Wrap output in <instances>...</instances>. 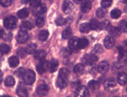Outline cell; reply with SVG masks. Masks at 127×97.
Returning a JSON list of instances; mask_svg holds the SVG:
<instances>
[{
	"mask_svg": "<svg viewBox=\"0 0 127 97\" xmlns=\"http://www.w3.org/2000/svg\"><path fill=\"white\" fill-rule=\"evenodd\" d=\"M89 24H90V28H91V29L95 30L99 27L100 23L99 22L98 20L93 18L91 20V21H90V23Z\"/></svg>",
	"mask_w": 127,
	"mask_h": 97,
	"instance_id": "d6a6232c",
	"label": "cell"
},
{
	"mask_svg": "<svg viewBox=\"0 0 127 97\" xmlns=\"http://www.w3.org/2000/svg\"><path fill=\"white\" fill-rule=\"evenodd\" d=\"M49 91L48 86L46 84H41L39 85L36 89V92L40 97H45L48 94Z\"/></svg>",
	"mask_w": 127,
	"mask_h": 97,
	"instance_id": "8fae6325",
	"label": "cell"
},
{
	"mask_svg": "<svg viewBox=\"0 0 127 97\" xmlns=\"http://www.w3.org/2000/svg\"><path fill=\"white\" fill-rule=\"evenodd\" d=\"M10 51V48L5 44L0 45V52L2 54H7Z\"/></svg>",
	"mask_w": 127,
	"mask_h": 97,
	"instance_id": "d590c367",
	"label": "cell"
},
{
	"mask_svg": "<svg viewBox=\"0 0 127 97\" xmlns=\"http://www.w3.org/2000/svg\"><path fill=\"white\" fill-rule=\"evenodd\" d=\"M109 67V65L108 62L103 61L99 63L97 69L98 72L101 74H105L108 72Z\"/></svg>",
	"mask_w": 127,
	"mask_h": 97,
	"instance_id": "7c38bea8",
	"label": "cell"
},
{
	"mask_svg": "<svg viewBox=\"0 0 127 97\" xmlns=\"http://www.w3.org/2000/svg\"><path fill=\"white\" fill-rule=\"evenodd\" d=\"M84 71V65L82 63H78L73 68V72L77 75H81Z\"/></svg>",
	"mask_w": 127,
	"mask_h": 97,
	"instance_id": "ffe728a7",
	"label": "cell"
},
{
	"mask_svg": "<svg viewBox=\"0 0 127 97\" xmlns=\"http://www.w3.org/2000/svg\"><path fill=\"white\" fill-rule=\"evenodd\" d=\"M12 34L10 32H7V33H5L4 32L3 33V34L2 36V39L5 40V41H10V40L12 39Z\"/></svg>",
	"mask_w": 127,
	"mask_h": 97,
	"instance_id": "c3c4849f",
	"label": "cell"
},
{
	"mask_svg": "<svg viewBox=\"0 0 127 97\" xmlns=\"http://www.w3.org/2000/svg\"><path fill=\"white\" fill-rule=\"evenodd\" d=\"M73 8H74V6L73 3L69 0H66L63 3L62 10L66 14L71 13L73 10Z\"/></svg>",
	"mask_w": 127,
	"mask_h": 97,
	"instance_id": "9c48e42d",
	"label": "cell"
},
{
	"mask_svg": "<svg viewBox=\"0 0 127 97\" xmlns=\"http://www.w3.org/2000/svg\"><path fill=\"white\" fill-rule=\"evenodd\" d=\"M73 1L76 4H79V3L82 1V0H73Z\"/></svg>",
	"mask_w": 127,
	"mask_h": 97,
	"instance_id": "681fc988",
	"label": "cell"
},
{
	"mask_svg": "<svg viewBox=\"0 0 127 97\" xmlns=\"http://www.w3.org/2000/svg\"></svg>",
	"mask_w": 127,
	"mask_h": 97,
	"instance_id": "6f0895ef",
	"label": "cell"
},
{
	"mask_svg": "<svg viewBox=\"0 0 127 97\" xmlns=\"http://www.w3.org/2000/svg\"><path fill=\"white\" fill-rule=\"evenodd\" d=\"M36 49V44H33V43H31V44H30L27 46V47L25 49V51L26 53H28V54H32L33 53H34Z\"/></svg>",
	"mask_w": 127,
	"mask_h": 97,
	"instance_id": "836d02e7",
	"label": "cell"
},
{
	"mask_svg": "<svg viewBox=\"0 0 127 97\" xmlns=\"http://www.w3.org/2000/svg\"><path fill=\"white\" fill-rule=\"evenodd\" d=\"M21 27L23 31H26L27 30L31 29L33 28V25L30 21H25L22 23Z\"/></svg>",
	"mask_w": 127,
	"mask_h": 97,
	"instance_id": "4dcf8cb0",
	"label": "cell"
},
{
	"mask_svg": "<svg viewBox=\"0 0 127 97\" xmlns=\"http://www.w3.org/2000/svg\"><path fill=\"white\" fill-rule=\"evenodd\" d=\"M2 78H3V75H2V72L1 71V70H0V83H1L2 81Z\"/></svg>",
	"mask_w": 127,
	"mask_h": 97,
	"instance_id": "816d5d0a",
	"label": "cell"
},
{
	"mask_svg": "<svg viewBox=\"0 0 127 97\" xmlns=\"http://www.w3.org/2000/svg\"><path fill=\"white\" fill-rule=\"evenodd\" d=\"M21 1L22 3L26 4V3H28L29 2H30V0H21Z\"/></svg>",
	"mask_w": 127,
	"mask_h": 97,
	"instance_id": "f907efd6",
	"label": "cell"
},
{
	"mask_svg": "<svg viewBox=\"0 0 127 97\" xmlns=\"http://www.w3.org/2000/svg\"><path fill=\"white\" fill-rule=\"evenodd\" d=\"M118 82L120 85H124L127 83V75L126 73H120L118 76Z\"/></svg>",
	"mask_w": 127,
	"mask_h": 97,
	"instance_id": "ac0fdd59",
	"label": "cell"
},
{
	"mask_svg": "<svg viewBox=\"0 0 127 97\" xmlns=\"http://www.w3.org/2000/svg\"><path fill=\"white\" fill-rule=\"evenodd\" d=\"M119 28L120 31L122 32H127V22L125 20L121 21L119 24Z\"/></svg>",
	"mask_w": 127,
	"mask_h": 97,
	"instance_id": "8d00e7d4",
	"label": "cell"
},
{
	"mask_svg": "<svg viewBox=\"0 0 127 97\" xmlns=\"http://www.w3.org/2000/svg\"><path fill=\"white\" fill-rule=\"evenodd\" d=\"M12 2L13 0H0V5L4 7H7L12 4Z\"/></svg>",
	"mask_w": 127,
	"mask_h": 97,
	"instance_id": "7dc6e473",
	"label": "cell"
},
{
	"mask_svg": "<svg viewBox=\"0 0 127 97\" xmlns=\"http://www.w3.org/2000/svg\"><path fill=\"white\" fill-rule=\"evenodd\" d=\"M46 52L43 50H39L38 51H36L34 53V58L38 60H44L46 56Z\"/></svg>",
	"mask_w": 127,
	"mask_h": 97,
	"instance_id": "e0dca14e",
	"label": "cell"
},
{
	"mask_svg": "<svg viewBox=\"0 0 127 97\" xmlns=\"http://www.w3.org/2000/svg\"><path fill=\"white\" fill-rule=\"evenodd\" d=\"M72 35V31L70 28H67L63 31L62 36L63 39H69L71 38Z\"/></svg>",
	"mask_w": 127,
	"mask_h": 97,
	"instance_id": "f546056e",
	"label": "cell"
},
{
	"mask_svg": "<svg viewBox=\"0 0 127 97\" xmlns=\"http://www.w3.org/2000/svg\"><path fill=\"white\" fill-rule=\"evenodd\" d=\"M98 60L97 56L93 54L85 55L82 59L83 63L86 65H92Z\"/></svg>",
	"mask_w": 127,
	"mask_h": 97,
	"instance_id": "277c9868",
	"label": "cell"
},
{
	"mask_svg": "<svg viewBox=\"0 0 127 97\" xmlns=\"http://www.w3.org/2000/svg\"><path fill=\"white\" fill-rule=\"evenodd\" d=\"M79 39L77 37H73L70 39L69 42V47L71 51L73 52H77L79 49L78 47Z\"/></svg>",
	"mask_w": 127,
	"mask_h": 97,
	"instance_id": "5b68a950",
	"label": "cell"
},
{
	"mask_svg": "<svg viewBox=\"0 0 127 97\" xmlns=\"http://www.w3.org/2000/svg\"><path fill=\"white\" fill-rule=\"evenodd\" d=\"M29 35L28 33L25 31H21L18 33L17 36V41L19 43H24L28 41Z\"/></svg>",
	"mask_w": 127,
	"mask_h": 97,
	"instance_id": "30bf717a",
	"label": "cell"
},
{
	"mask_svg": "<svg viewBox=\"0 0 127 97\" xmlns=\"http://www.w3.org/2000/svg\"><path fill=\"white\" fill-rule=\"evenodd\" d=\"M66 23V19L63 18L62 17L60 16L56 20V24L58 26H63Z\"/></svg>",
	"mask_w": 127,
	"mask_h": 97,
	"instance_id": "7bdbcfd3",
	"label": "cell"
},
{
	"mask_svg": "<svg viewBox=\"0 0 127 97\" xmlns=\"http://www.w3.org/2000/svg\"><path fill=\"white\" fill-rule=\"evenodd\" d=\"M124 65L120 62H115L113 65V70L114 71H118L119 70L123 68Z\"/></svg>",
	"mask_w": 127,
	"mask_h": 97,
	"instance_id": "ee69618b",
	"label": "cell"
},
{
	"mask_svg": "<svg viewBox=\"0 0 127 97\" xmlns=\"http://www.w3.org/2000/svg\"><path fill=\"white\" fill-rule=\"evenodd\" d=\"M119 54L118 56L119 62L125 65L127 61V51L122 48H120Z\"/></svg>",
	"mask_w": 127,
	"mask_h": 97,
	"instance_id": "4fadbf2b",
	"label": "cell"
},
{
	"mask_svg": "<svg viewBox=\"0 0 127 97\" xmlns=\"http://www.w3.org/2000/svg\"><path fill=\"white\" fill-rule=\"evenodd\" d=\"M17 24V19L14 16H9L4 20V25L8 29H12L16 28Z\"/></svg>",
	"mask_w": 127,
	"mask_h": 97,
	"instance_id": "3957f363",
	"label": "cell"
},
{
	"mask_svg": "<svg viewBox=\"0 0 127 97\" xmlns=\"http://www.w3.org/2000/svg\"><path fill=\"white\" fill-rule=\"evenodd\" d=\"M116 84L115 80L112 78H109L106 80L104 83V86L107 89L114 88V87H115L116 86Z\"/></svg>",
	"mask_w": 127,
	"mask_h": 97,
	"instance_id": "603a6c76",
	"label": "cell"
},
{
	"mask_svg": "<svg viewBox=\"0 0 127 97\" xmlns=\"http://www.w3.org/2000/svg\"><path fill=\"white\" fill-rule=\"evenodd\" d=\"M3 33H4V31H3V30L0 29V39L2 38Z\"/></svg>",
	"mask_w": 127,
	"mask_h": 97,
	"instance_id": "f5cc1de1",
	"label": "cell"
},
{
	"mask_svg": "<svg viewBox=\"0 0 127 97\" xmlns=\"http://www.w3.org/2000/svg\"><path fill=\"white\" fill-rule=\"evenodd\" d=\"M17 55L18 56V57H19V58H24V57H25V56H26V53L25 49H24L23 48H19L17 50Z\"/></svg>",
	"mask_w": 127,
	"mask_h": 97,
	"instance_id": "ab89813d",
	"label": "cell"
},
{
	"mask_svg": "<svg viewBox=\"0 0 127 97\" xmlns=\"http://www.w3.org/2000/svg\"><path fill=\"white\" fill-rule=\"evenodd\" d=\"M109 33L112 36L117 38L119 37L121 34V31H120L119 28L116 27H112L109 29Z\"/></svg>",
	"mask_w": 127,
	"mask_h": 97,
	"instance_id": "cb8c5ba5",
	"label": "cell"
},
{
	"mask_svg": "<svg viewBox=\"0 0 127 97\" xmlns=\"http://www.w3.org/2000/svg\"><path fill=\"white\" fill-rule=\"evenodd\" d=\"M2 59H3V58H2V56L0 55V63L1 62V61H2Z\"/></svg>",
	"mask_w": 127,
	"mask_h": 97,
	"instance_id": "db71d44e",
	"label": "cell"
},
{
	"mask_svg": "<svg viewBox=\"0 0 127 97\" xmlns=\"http://www.w3.org/2000/svg\"><path fill=\"white\" fill-rule=\"evenodd\" d=\"M9 66L11 68H15L19 64V60L16 56H11L8 60Z\"/></svg>",
	"mask_w": 127,
	"mask_h": 97,
	"instance_id": "d6986e66",
	"label": "cell"
},
{
	"mask_svg": "<svg viewBox=\"0 0 127 97\" xmlns=\"http://www.w3.org/2000/svg\"><path fill=\"white\" fill-rule=\"evenodd\" d=\"M22 78L25 84L31 85L33 84L35 80V74L32 70L29 69L25 71Z\"/></svg>",
	"mask_w": 127,
	"mask_h": 97,
	"instance_id": "7a4b0ae2",
	"label": "cell"
},
{
	"mask_svg": "<svg viewBox=\"0 0 127 97\" xmlns=\"http://www.w3.org/2000/svg\"><path fill=\"white\" fill-rule=\"evenodd\" d=\"M35 9L34 12L36 15H42L46 12L47 8L45 4H40L38 8H36Z\"/></svg>",
	"mask_w": 127,
	"mask_h": 97,
	"instance_id": "484cf974",
	"label": "cell"
},
{
	"mask_svg": "<svg viewBox=\"0 0 127 97\" xmlns=\"http://www.w3.org/2000/svg\"><path fill=\"white\" fill-rule=\"evenodd\" d=\"M59 66V62L56 59H52L48 62V69L51 73L55 72Z\"/></svg>",
	"mask_w": 127,
	"mask_h": 97,
	"instance_id": "2e32d148",
	"label": "cell"
},
{
	"mask_svg": "<svg viewBox=\"0 0 127 97\" xmlns=\"http://www.w3.org/2000/svg\"><path fill=\"white\" fill-rule=\"evenodd\" d=\"M1 97H11L9 96H8V95H4V96H1Z\"/></svg>",
	"mask_w": 127,
	"mask_h": 97,
	"instance_id": "11a10c76",
	"label": "cell"
},
{
	"mask_svg": "<svg viewBox=\"0 0 127 97\" xmlns=\"http://www.w3.org/2000/svg\"><path fill=\"white\" fill-rule=\"evenodd\" d=\"M103 52V48L102 46L99 44H97L93 46L92 50V54L97 56L98 55L101 54Z\"/></svg>",
	"mask_w": 127,
	"mask_h": 97,
	"instance_id": "44dd1931",
	"label": "cell"
},
{
	"mask_svg": "<svg viewBox=\"0 0 127 97\" xmlns=\"http://www.w3.org/2000/svg\"><path fill=\"white\" fill-rule=\"evenodd\" d=\"M49 36V32L46 30L41 31L39 34V39L41 41H44L47 39Z\"/></svg>",
	"mask_w": 127,
	"mask_h": 97,
	"instance_id": "1f68e13d",
	"label": "cell"
},
{
	"mask_svg": "<svg viewBox=\"0 0 127 97\" xmlns=\"http://www.w3.org/2000/svg\"><path fill=\"white\" fill-rule=\"evenodd\" d=\"M17 94L20 97H29L27 90L25 88L23 83H19L16 90Z\"/></svg>",
	"mask_w": 127,
	"mask_h": 97,
	"instance_id": "ba28073f",
	"label": "cell"
},
{
	"mask_svg": "<svg viewBox=\"0 0 127 97\" xmlns=\"http://www.w3.org/2000/svg\"><path fill=\"white\" fill-rule=\"evenodd\" d=\"M90 30H91V28H90V24L88 22L83 23L80 25L79 31L81 33H88L90 31Z\"/></svg>",
	"mask_w": 127,
	"mask_h": 97,
	"instance_id": "7402d4cb",
	"label": "cell"
},
{
	"mask_svg": "<svg viewBox=\"0 0 127 97\" xmlns=\"http://www.w3.org/2000/svg\"><path fill=\"white\" fill-rule=\"evenodd\" d=\"M109 26L110 22L107 20H103L100 23L99 27H100V29L101 30H106L109 28Z\"/></svg>",
	"mask_w": 127,
	"mask_h": 97,
	"instance_id": "74e56055",
	"label": "cell"
},
{
	"mask_svg": "<svg viewBox=\"0 0 127 97\" xmlns=\"http://www.w3.org/2000/svg\"><path fill=\"white\" fill-rule=\"evenodd\" d=\"M121 15V11L118 9H114L111 12V16L113 19H118Z\"/></svg>",
	"mask_w": 127,
	"mask_h": 97,
	"instance_id": "e575fe53",
	"label": "cell"
},
{
	"mask_svg": "<svg viewBox=\"0 0 127 97\" xmlns=\"http://www.w3.org/2000/svg\"></svg>",
	"mask_w": 127,
	"mask_h": 97,
	"instance_id": "680465c9",
	"label": "cell"
},
{
	"mask_svg": "<svg viewBox=\"0 0 127 97\" xmlns=\"http://www.w3.org/2000/svg\"><path fill=\"white\" fill-rule=\"evenodd\" d=\"M41 0H30V4L32 8L35 9L41 4Z\"/></svg>",
	"mask_w": 127,
	"mask_h": 97,
	"instance_id": "60d3db41",
	"label": "cell"
},
{
	"mask_svg": "<svg viewBox=\"0 0 127 97\" xmlns=\"http://www.w3.org/2000/svg\"><path fill=\"white\" fill-rule=\"evenodd\" d=\"M113 0H101V4L103 8H107L111 5Z\"/></svg>",
	"mask_w": 127,
	"mask_h": 97,
	"instance_id": "bcb514c9",
	"label": "cell"
},
{
	"mask_svg": "<svg viewBox=\"0 0 127 97\" xmlns=\"http://www.w3.org/2000/svg\"><path fill=\"white\" fill-rule=\"evenodd\" d=\"M24 72H25L24 69L23 68L21 67L16 70V71L14 73V74L15 76L18 77V78H22V77H23V75H24Z\"/></svg>",
	"mask_w": 127,
	"mask_h": 97,
	"instance_id": "f6af8a7d",
	"label": "cell"
},
{
	"mask_svg": "<svg viewBox=\"0 0 127 97\" xmlns=\"http://www.w3.org/2000/svg\"><path fill=\"white\" fill-rule=\"evenodd\" d=\"M115 44V41L111 36H107L104 39L105 46L108 49L112 48Z\"/></svg>",
	"mask_w": 127,
	"mask_h": 97,
	"instance_id": "5bb4252c",
	"label": "cell"
},
{
	"mask_svg": "<svg viewBox=\"0 0 127 97\" xmlns=\"http://www.w3.org/2000/svg\"><path fill=\"white\" fill-rule=\"evenodd\" d=\"M106 15V11L103 8H99L96 11V16L99 18L104 17Z\"/></svg>",
	"mask_w": 127,
	"mask_h": 97,
	"instance_id": "b9f144b4",
	"label": "cell"
},
{
	"mask_svg": "<svg viewBox=\"0 0 127 97\" xmlns=\"http://www.w3.org/2000/svg\"><path fill=\"white\" fill-rule=\"evenodd\" d=\"M29 15V12L28 9L24 8L22 9L17 12V15L18 17L21 19H24L28 17Z\"/></svg>",
	"mask_w": 127,
	"mask_h": 97,
	"instance_id": "d4e9b609",
	"label": "cell"
},
{
	"mask_svg": "<svg viewBox=\"0 0 127 97\" xmlns=\"http://www.w3.org/2000/svg\"><path fill=\"white\" fill-rule=\"evenodd\" d=\"M92 8V3L89 0H85L81 5V11L83 13H87L90 11Z\"/></svg>",
	"mask_w": 127,
	"mask_h": 97,
	"instance_id": "9a60e30c",
	"label": "cell"
},
{
	"mask_svg": "<svg viewBox=\"0 0 127 97\" xmlns=\"http://www.w3.org/2000/svg\"><path fill=\"white\" fill-rule=\"evenodd\" d=\"M69 72L68 69L62 68L60 69L58 78L56 80V85L60 89H64L67 85Z\"/></svg>",
	"mask_w": 127,
	"mask_h": 97,
	"instance_id": "6da1fadb",
	"label": "cell"
},
{
	"mask_svg": "<svg viewBox=\"0 0 127 97\" xmlns=\"http://www.w3.org/2000/svg\"><path fill=\"white\" fill-rule=\"evenodd\" d=\"M48 68V62L45 60H41L36 66V70L40 74H42L44 73Z\"/></svg>",
	"mask_w": 127,
	"mask_h": 97,
	"instance_id": "52a82bcc",
	"label": "cell"
},
{
	"mask_svg": "<svg viewBox=\"0 0 127 97\" xmlns=\"http://www.w3.org/2000/svg\"><path fill=\"white\" fill-rule=\"evenodd\" d=\"M88 86L89 89L91 90L92 91H95V90H97L99 88V84L97 81L92 80V81H90L88 83Z\"/></svg>",
	"mask_w": 127,
	"mask_h": 97,
	"instance_id": "f1b7e54d",
	"label": "cell"
},
{
	"mask_svg": "<svg viewBox=\"0 0 127 97\" xmlns=\"http://www.w3.org/2000/svg\"><path fill=\"white\" fill-rule=\"evenodd\" d=\"M89 44L88 40L85 38H82L79 39L78 47L79 49H84L87 47Z\"/></svg>",
	"mask_w": 127,
	"mask_h": 97,
	"instance_id": "4316f807",
	"label": "cell"
},
{
	"mask_svg": "<svg viewBox=\"0 0 127 97\" xmlns=\"http://www.w3.org/2000/svg\"><path fill=\"white\" fill-rule=\"evenodd\" d=\"M45 19L43 17L40 16L36 18L35 20V24L37 26L39 27H41L45 24Z\"/></svg>",
	"mask_w": 127,
	"mask_h": 97,
	"instance_id": "f35d334b",
	"label": "cell"
},
{
	"mask_svg": "<svg viewBox=\"0 0 127 97\" xmlns=\"http://www.w3.org/2000/svg\"><path fill=\"white\" fill-rule=\"evenodd\" d=\"M127 97V96H125V97Z\"/></svg>",
	"mask_w": 127,
	"mask_h": 97,
	"instance_id": "9f6ffc18",
	"label": "cell"
},
{
	"mask_svg": "<svg viewBox=\"0 0 127 97\" xmlns=\"http://www.w3.org/2000/svg\"><path fill=\"white\" fill-rule=\"evenodd\" d=\"M4 84L6 86H12L15 84V79L12 76H8L5 79Z\"/></svg>",
	"mask_w": 127,
	"mask_h": 97,
	"instance_id": "83f0119b",
	"label": "cell"
},
{
	"mask_svg": "<svg viewBox=\"0 0 127 97\" xmlns=\"http://www.w3.org/2000/svg\"><path fill=\"white\" fill-rule=\"evenodd\" d=\"M89 96L88 90L84 86H79L75 92V97H88Z\"/></svg>",
	"mask_w": 127,
	"mask_h": 97,
	"instance_id": "8992f818",
	"label": "cell"
}]
</instances>
